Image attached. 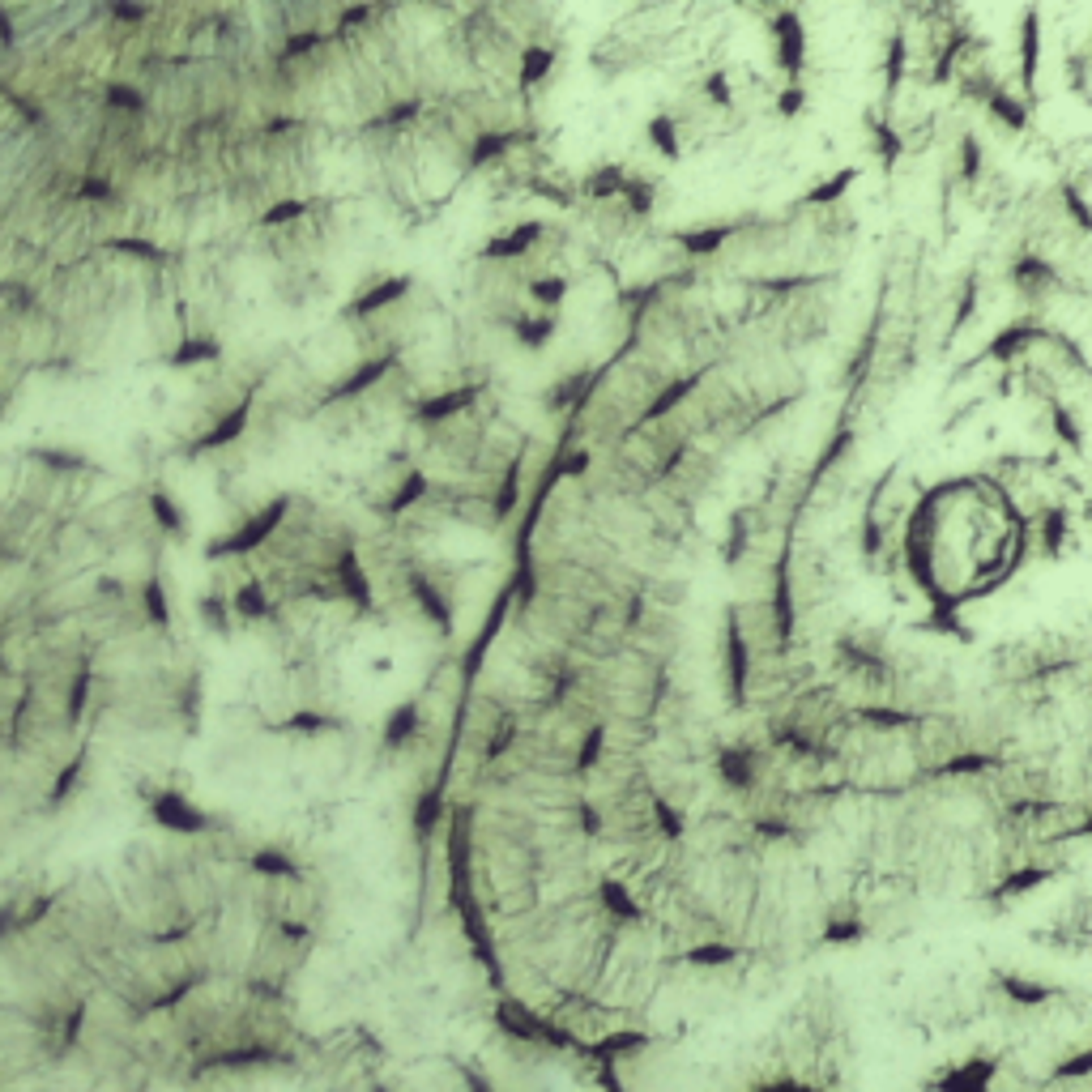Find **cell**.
<instances>
[{
	"instance_id": "6da1fadb",
	"label": "cell",
	"mask_w": 1092,
	"mask_h": 1092,
	"mask_svg": "<svg viewBox=\"0 0 1092 1092\" xmlns=\"http://www.w3.org/2000/svg\"><path fill=\"white\" fill-rule=\"evenodd\" d=\"M726 662H730V700H734V705H747L751 649H747V640H742L739 615H730V623H726Z\"/></svg>"
},
{
	"instance_id": "7a4b0ae2",
	"label": "cell",
	"mask_w": 1092,
	"mask_h": 1092,
	"mask_svg": "<svg viewBox=\"0 0 1092 1092\" xmlns=\"http://www.w3.org/2000/svg\"><path fill=\"white\" fill-rule=\"evenodd\" d=\"M282 512H287V499H274L269 508H261V517L256 521H248L235 538H227V542H218L214 546V555H222V551H252L256 542H265L269 534H274V525L282 521Z\"/></svg>"
},
{
	"instance_id": "3957f363",
	"label": "cell",
	"mask_w": 1092,
	"mask_h": 1092,
	"mask_svg": "<svg viewBox=\"0 0 1092 1092\" xmlns=\"http://www.w3.org/2000/svg\"><path fill=\"white\" fill-rule=\"evenodd\" d=\"M773 31H777V52H781V68H785V73H798V68H803V22H798V13H794V9L777 13Z\"/></svg>"
},
{
	"instance_id": "277c9868",
	"label": "cell",
	"mask_w": 1092,
	"mask_h": 1092,
	"mask_svg": "<svg viewBox=\"0 0 1092 1092\" xmlns=\"http://www.w3.org/2000/svg\"><path fill=\"white\" fill-rule=\"evenodd\" d=\"M393 367V359L388 354H380V359H367L359 372H350V380H337V385L329 388V401H342V398H359L363 388H372V385H380L385 380V372Z\"/></svg>"
},
{
	"instance_id": "5b68a950",
	"label": "cell",
	"mask_w": 1092,
	"mask_h": 1092,
	"mask_svg": "<svg viewBox=\"0 0 1092 1092\" xmlns=\"http://www.w3.org/2000/svg\"><path fill=\"white\" fill-rule=\"evenodd\" d=\"M478 401V388L470 385V388H453V393H440V398H431V401H423L419 406V419L423 423H440V419H453L457 410H465V406H474Z\"/></svg>"
},
{
	"instance_id": "8992f818",
	"label": "cell",
	"mask_w": 1092,
	"mask_h": 1092,
	"mask_svg": "<svg viewBox=\"0 0 1092 1092\" xmlns=\"http://www.w3.org/2000/svg\"><path fill=\"white\" fill-rule=\"evenodd\" d=\"M410 290V277H388V282H380V287H372L363 299H354L350 303V316H372V312H380L385 303H398L401 295Z\"/></svg>"
},
{
	"instance_id": "52a82bcc",
	"label": "cell",
	"mask_w": 1092,
	"mask_h": 1092,
	"mask_svg": "<svg viewBox=\"0 0 1092 1092\" xmlns=\"http://www.w3.org/2000/svg\"><path fill=\"white\" fill-rule=\"evenodd\" d=\"M538 235H542V222H525V227H517V231H504L496 243H486L483 256L486 261H491V256H521V252H530L534 243H538Z\"/></svg>"
},
{
	"instance_id": "ba28073f",
	"label": "cell",
	"mask_w": 1092,
	"mask_h": 1092,
	"mask_svg": "<svg viewBox=\"0 0 1092 1092\" xmlns=\"http://www.w3.org/2000/svg\"><path fill=\"white\" fill-rule=\"evenodd\" d=\"M734 231H739V222H721V227H705V231L679 235V243H683V252H692V256H708V252H718Z\"/></svg>"
},
{
	"instance_id": "9c48e42d",
	"label": "cell",
	"mask_w": 1092,
	"mask_h": 1092,
	"mask_svg": "<svg viewBox=\"0 0 1092 1092\" xmlns=\"http://www.w3.org/2000/svg\"><path fill=\"white\" fill-rule=\"evenodd\" d=\"M1037 47H1041V34H1037V9L1025 13L1020 22V60H1025V90H1033V78H1037Z\"/></svg>"
},
{
	"instance_id": "30bf717a",
	"label": "cell",
	"mask_w": 1092,
	"mask_h": 1092,
	"mask_svg": "<svg viewBox=\"0 0 1092 1092\" xmlns=\"http://www.w3.org/2000/svg\"><path fill=\"white\" fill-rule=\"evenodd\" d=\"M337 581H342V589L359 607L372 602V585H367V576H363V568H359V555L354 551H342V559H337Z\"/></svg>"
},
{
	"instance_id": "8fae6325",
	"label": "cell",
	"mask_w": 1092,
	"mask_h": 1092,
	"mask_svg": "<svg viewBox=\"0 0 1092 1092\" xmlns=\"http://www.w3.org/2000/svg\"><path fill=\"white\" fill-rule=\"evenodd\" d=\"M695 388H700V375H683V380H674L670 388H662V398H657L649 410H644V414H640V423H649V419H666V414H670V410L679 406V401H683V398H692Z\"/></svg>"
},
{
	"instance_id": "7c38bea8",
	"label": "cell",
	"mask_w": 1092,
	"mask_h": 1092,
	"mask_svg": "<svg viewBox=\"0 0 1092 1092\" xmlns=\"http://www.w3.org/2000/svg\"><path fill=\"white\" fill-rule=\"evenodd\" d=\"M718 773L726 777L734 790H747L751 785V751H742V747L718 751Z\"/></svg>"
},
{
	"instance_id": "4fadbf2b",
	"label": "cell",
	"mask_w": 1092,
	"mask_h": 1092,
	"mask_svg": "<svg viewBox=\"0 0 1092 1092\" xmlns=\"http://www.w3.org/2000/svg\"><path fill=\"white\" fill-rule=\"evenodd\" d=\"M986 103H990V111L1007 124V129H1015V133H1025V129H1028V107H1025V103H1015L1007 90L994 86L990 94H986Z\"/></svg>"
},
{
	"instance_id": "5bb4252c",
	"label": "cell",
	"mask_w": 1092,
	"mask_h": 1092,
	"mask_svg": "<svg viewBox=\"0 0 1092 1092\" xmlns=\"http://www.w3.org/2000/svg\"><path fill=\"white\" fill-rule=\"evenodd\" d=\"M1033 337H1041L1037 325H1012V329H1003L999 337H994L990 350H986V354H990V359H1012V354H1015V350H1025V346L1033 342Z\"/></svg>"
},
{
	"instance_id": "9a60e30c",
	"label": "cell",
	"mask_w": 1092,
	"mask_h": 1092,
	"mask_svg": "<svg viewBox=\"0 0 1092 1092\" xmlns=\"http://www.w3.org/2000/svg\"><path fill=\"white\" fill-rule=\"evenodd\" d=\"M414 730H419V708H414V705H398L393 713H388L385 742H388V747H398V742H406Z\"/></svg>"
},
{
	"instance_id": "2e32d148",
	"label": "cell",
	"mask_w": 1092,
	"mask_h": 1092,
	"mask_svg": "<svg viewBox=\"0 0 1092 1092\" xmlns=\"http://www.w3.org/2000/svg\"><path fill=\"white\" fill-rule=\"evenodd\" d=\"M512 141L517 137L512 133H483L474 141V150H470V166H478V163H491V158H499L504 150H512Z\"/></svg>"
},
{
	"instance_id": "e0dca14e",
	"label": "cell",
	"mask_w": 1092,
	"mask_h": 1092,
	"mask_svg": "<svg viewBox=\"0 0 1092 1092\" xmlns=\"http://www.w3.org/2000/svg\"><path fill=\"white\" fill-rule=\"evenodd\" d=\"M243 427H248V406H235L231 414H227V419H222L218 427H214V431H210V436H205V440H201V444H205V448H218V444L235 440V436H239Z\"/></svg>"
},
{
	"instance_id": "ac0fdd59",
	"label": "cell",
	"mask_w": 1092,
	"mask_h": 1092,
	"mask_svg": "<svg viewBox=\"0 0 1092 1092\" xmlns=\"http://www.w3.org/2000/svg\"><path fill=\"white\" fill-rule=\"evenodd\" d=\"M858 179V166H845L837 179H828V184H819V188H811L806 192V205H828V201H840V192Z\"/></svg>"
},
{
	"instance_id": "d6986e66",
	"label": "cell",
	"mask_w": 1092,
	"mask_h": 1092,
	"mask_svg": "<svg viewBox=\"0 0 1092 1092\" xmlns=\"http://www.w3.org/2000/svg\"><path fill=\"white\" fill-rule=\"evenodd\" d=\"M649 141L657 145L666 158H679V154H683V145L674 141V120H670V116H653V120H649Z\"/></svg>"
},
{
	"instance_id": "ffe728a7",
	"label": "cell",
	"mask_w": 1092,
	"mask_h": 1092,
	"mask_svg": "<svg viewBox=\"0 0 1092 1092\" xmlns=\"http://www.w3.org/2000/svg\"><path fill=\"white\" fill-rule=\"evenodd\" d=\"M517 496H521V478H517V461H512V470H508V474L499 478L496 521H508V517H512V508H517Z\"/></svg>"
},
{
	"instance_id": "44dd1931",
	"label": "cell",
	"mask_w": 1092,
	"mask_h": 1092,
	"mask_svg": "<svg viewBox=\"0 0 1092 1092\" xmlns=\"http://www.w3.org/2000/svg\"><path fill=\"white\" fill-rule=\"evenodd\" d=\"M555 55L546 52V47H530L525 52V68H521V86H534V81H542L546 73H551Z\"/></svg>"
},
{
	"instance_id": "7402d4cb",
	"label": "cell",
	"mask_w": 1092,
	"mask_h": 1092,
	"mask_svg": "<svg viewBox=\"0 0 1092 1092\" xmlns=\"http://www.w3.org/2000/svg\"><path fill=\"white\" fill-rule=\"evenodd\" d=\"M623 188H628V176H623L619 166H602V171L589 179V197H615Z\"/></svg>"
},
{
	"instance_id": "603a6c76",
	"label": "cell",
	"mask_w": 1092,
	"mask_h": 1092,
	"mask_svg": "<svg viewBox=\"0 0 1092 1092\" xmlns=\"http://www.w3.org/2000/svg\"><path fill=\"white\" fill-rule=\"evenodd\" d=\"M551 329H555L551 316H542V320H517V337L530 346V350H538V346L551 337Z\"/></svg>"
},
{
	"instance_id": "cb8c5ba5",
	"label": "cell",
	"mask_w": 1092,
	"mask_h": 1092,
	"mask_svg": "<svg viewBox=\"0 0 1092 1092\" xmlns=\"http://www.w3.org/2000/svg\"><path fill=\"white\" fill-rule=\"evenodd\" d=\"M235 610H239L243 619H261V615H269V602L261 597V585H243L239 594H235Z\"/></svg>"
},
{
	"instance_id": "d4e9b609",
	"label": "cell",
	"mask_w": 1092,
	"mask_h": 1092,
	"mask_svg": "<svg viewBox=\"0 0 1092 1092\" xmlns=\"http://www.w3.org/2000/svg\"><path fill=\"white\" fill-rule=\"evenodd\" d=\"M875 137H879V141H875L879 145V163H883V171H888V166L901 158V137H896L888 124H875Z\"/></svg>"
},
{
	"instance_id": "484cf974",
	"label": "cell",
	"mask_w": 1092,
	"mask_h": 1092,
	"mask_svg": "<svg viewBox=\"0 0 1092 1092\" xmlns=\"http://www.w3.org/2000/svg\"><path fill=\"white\" fill-rule=\"evenodd\" d=\"M563 290H568V282H563V277H542V282H534V299H538V303H546V308H555V303H559Z\"/></svg>"
},
{
	"instance_id": "4316f807",
	"label": "cell",
	"mask_w": 1092,
	"mask_h": 1092,
	"mask_svg": "<svg viewBox=\"0 0 1092 1092\" xmlns=\"http://www.w3.org/2000/svg\"><path fill=\"white\" fill-rule=\"evenodd\" d=\"M308 214V201H277L274 210H265V222L277 227V222H290V218H303Z\"/></svg>"
},
{
	"instance_id": "83f0119b",
	"label": "cell",
	"mask_w": 1092,
	"mask_h": 1092,
	"mask_svg": "<svg viewBox=\"0 0 1092 1092\" xmlns=\"http://www.w3.org/2000/svg\"><path fill=\"white\" fill-rule=\"evenodd\" d=\"M218 354V346L210 342V337H197V342H188L184 350L176 354V363H197V359H214Z\"/></svg>"
},
{
	"instance_id": "f1b7e54d",
	"label": "cell",
	"mask_w": 1092,
	"mask_h": 1092,
	"mask_svg": "<svg viewBox=\"0 0 1092 1092\" xmlns=\"http://www.w3.org/2000/svg\"><path fill=\"white\" fill-rule=\"evenodd\" d=\"M287 726L290 730H333L337 721H333V718H320V713H295Z\"/></svg>"
},
{
	"instance_id": "f546056e",
	"label": "cell",
	"mask_w": 1092,
	"mask_h": 1092,
	"mask_svg": "<svg viewBox=\"0 0 1092 1092\" xmlns=\"http://www.w3.org/2000/svg\"><path fill=\"white\" fill-rule=\"evenodd\" d=\"M1062 197H1067V210L1075 214V222H1080L1084 231H1088V210H1084V197L1075 192V188H1062Z\"/></svg>"
},
{
	"instance_id": "4dcf8cb0",
	"label": "cell",
	"mask_w": 1092,
	"mask_h": 1092,
	"mask_svg": "<svg viewBox=\"0 0 1092 1092\" xmlns=\"http://www.w3.org/2000/svg\"><path fill=\"white\" fill-rule=\"evenodd\" d=\"M803 99H806V94H803V90H798V86H794V90H785V94H781V103H777V111H785V116H794V111H803Z\"/></svg>"
}]
</instances>
